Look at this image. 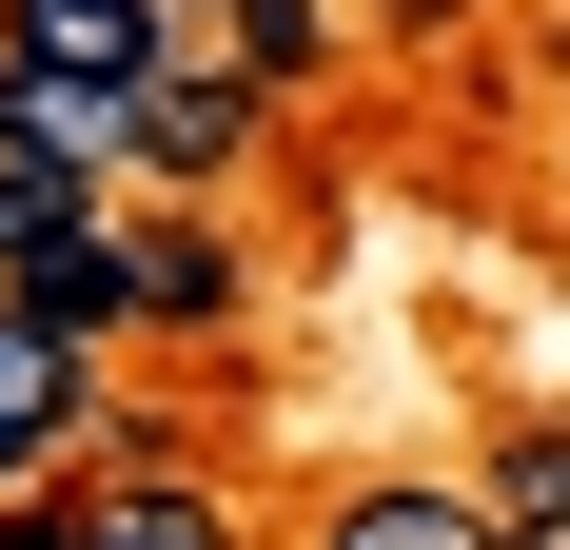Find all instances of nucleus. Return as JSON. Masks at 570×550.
<instances>
[{
  "instance_id": "nucleus-1",
  "label": "nucleus",
  "mask_w": 570,
  "mask_h": 550,
  "mask_svg": "<svg viewBox=\"0 0 570 550\" xmlns=\"http://www.w3.org/2000/svg\"><path fill=\"white\" fill-rule=\"evenodd\" d=\"M79 433H99V334L40 315V295H0V472H40Z\"/></svg>"
},
{
  "instance_id": "nucleus-2",
  "label": "nucleus",
  "mask_w": 570,
  "mask_h": 550,
  "mask_svg": "<svg viewBox=\"0 0 570 550\" xmlns=\"http://www.w3.org/2000/svg\"><path fill=\"white\" fill-rule=\"evenodd\" d=\"M177 40H197V0H0V59H40V79H99V99H138Z\"/></svg>"
},
{
  "instance_id": "nucleus-3",
  "label": "nucleus",
  "mask_w": 570,
  "mask_h": 550,
  "mask_svg": "<svg viewBox=\"0 0 570 550\" xmlns=\"http://www.w3.org/2000/svg\"><path fill=\"white\" fill-rule=\"evenodd\" d=\"M256 118H276V99H256L217 40H177L158 79H138V158H158V177H236V158H256Z\"/></svg>"
},
{
  "instance_id": "nucleus-4",
  "label": "nucleus",
  "mask_w": 570,
  "mask_h": 550,
  "mask_svg": "<svg viewBox=\"0 0 570 550\" xmlns=\"http://www.w3.org/2000/svg\"><path fill=\"white\" fill-rule=\"evenodd\" d=\"M315 550H512L492 531V492H433V472H374V492L315 511Z\"/></svg>"
},
{
  "instance_id": "nucleus-5",
  "label": "nucleus",
  "mask_w": 570,
  "mask_h": 550,
  "mask_svg": "<svg viewBox=\"0 0 570 550\" xmlns=\"http://www.w3.org/2000/svg\"><path fill=\"white\" fill-rule=\"evenodd\" d=\"M197 20H217V59L256 99H315V79H335V20H315V0H197Z\"/></svg>"
},
{
  "instance_id": "nucleus-6",
  "label": "nucleus",
  "mask_w": 570,
  "mask_h": 550,
  "mask_svg": "<svg viewBox=\"0 0 570 550\" xmlns=\"http://www.w3.org/2000/svg\"><path fill=\"white\" fill-rule=\"evenodd\" d=\"M99 550H236V492H217V472H118V492H99Z\"/></svg>"
},
{
  "instance_id": "nucleus-7",
  "label": "nucleus",
  "mask_w": 570,
  "mask_h": 550,
  "mask_svg": "<svg viewBox=\"0 0 570 550\" xmlns=\"http://www.w3.org/2000/svg\"><path fill=\"white\" fill-rule=\"evenodd\" d=\"M492 531H512V550L570 531V433H512V452H492Z\"/></svg>"
},
{
  "instance_id": "nucleus-8",
  "label": "nucleus",
  "mask_w": 570,
  "mask_h": 550,
  "mask_svg": "<svg viewBox=\"0 0 570 550\" xmlns=\"http://www.w3.org/2000/svg\"><path fill=\"white\" fill-rule=\"evenodd\" d=\"M138 315H236V256L217 236H138Z\"/></svg>"
},
{
  "instance_id": "nucleus-9",
  "label": "nucleus",
  "mask_w": 570,
  "mask_h": 550,
  "mask_svg": "<svg viewBox=\"0 0 570 550\" xmlns=\"http://www.w3.org/2000/svg\"><path fill=\"white\" fill-rule=\"evenodd\" d=\"M0 550H99V492H20V511H0Z\"/></svg>"
}]
</instances>
